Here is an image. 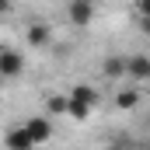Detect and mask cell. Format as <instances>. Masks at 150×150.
<instances>
[{
  "label": "cell",
  "instance_id": "obj_12",
  "mask_svg": "<svg viewBox=\"0 0 150 150\" xmlns=\"http://www.w3.org/2000/svg\"><path fill=\"white\" fill-rule=\"evenodd\" d=\"M136 18L140 21H150V0H136Z\"/></svg>",
  "mask_w": 150,
  "mask_h": 150
},
{
  "label": "cell",
  "instance_id": "obj_2",
  "mask_svg": "<svg viewBox=\"0 0 150 150\" xmlns=\"http://www.w3.org/2000/svg\"><path fill=\"white\" fill-rule=\"evenodd\" d=\"M25 74V56L18 49H0V80H18Z\"/></svg>",
  "mask_w": 150,
  "mask_h": 150
},
{
  "label": "cell",
  "instance_id": "obj_6",
  "mask_svg": "<svg viewBox=\"0 0 150 150\" xmlns=\"http://www.w3.org/2000/svg\"><path fill=\"white\" fill-rule=\"evenodd\" d=\"M70 98H74V101H80L84 108H91V112H94V108H98V101H101V94H98V87H91V84H84V80L70 87Z\"/></svg>",
  "mask_w": 150,
  "mask_h": 150
},
{
  "label": "cell",
  "instance_id": "obj_3",
  "mask_svg": "<svg viewBox=\"0 0 150 150\" xmlns=\"http://www.w3.org/2000/svg\"><path fill=\"white\" fill-rule=\"evenodd\" d=\"M94 14H98L94 0H70V4H67V21L77 25V28L91 25V21H94Z\"/></svg>",
  "mask_w": 150,
  "mask_h": 150
},
{
  "label": "cell",
  "instance_id": "obj_15",
  "mask_svg": "<svg viewBox=\"0 0 150 150\" xmlns=\"http://www.w3.org/2000/svg\"><path fill=\"white\" fill-rule=\"evenodd\" d=\"M143 150H150V140H147V143H143Z\"/></svg>",
  "mask_w": 150,
  "mask_h": 150
},
{
  "label": "cell",
  "instance_id": "obj_8",
  "mask_svg": "<svg viewBox=\"0 0 150 150\" xmlns=\"http://www.w3.org/2000/svg\"><path fill=\"white\" fill-rule=\"evenodd\" d=\"M126 70H129V56H119V52L105 56V63H101V74L108 77V80H122Z\"/></svg>",
  "mask_w": 150,
  "mask_h": 150
},
{
  "label": "cell",
  "instance_id": "obj_7",
  "mask_svg": "<svg viewBox=\"0 0 150 150\" xmlns=\"http://www.w3.org/2000/svg\"><path fill=\"white\" fill-rule=\"evenodd\" d=\"M4 147L7 150H35V143H32V136L25 133V126H11V129L4 133Z\"/></svg>",
  "mask_w": 150,
  "mask_h": 150
},
{
  "label": "cell",
  "instance_id": "obj_1",
  "mask_svg": "<svg viewBox=\"0 0 150 150\" xmlns=\"http://www.w3.org/2000/svg\"><path fill=\"white\" fill-rule=\"evenodd\" d=\"M21 126H25V133L32 136V143H35V147H42V143H49V140H52V119H49L45 112L25 119Z\"/></svg>",
  "mask_w": 150,
  "mask_h": 150
},
{
  "label": "cell",
  "instance_id": "obj_11",
  "mask_svg": "<svg viewBox=\"0 0 150 150\" xmlns=\"http://www.w3.org/2000/svg\"><path fill=\"white\" fill-rule=\"evenodd\" d=\"M67 115H70V119H77V122H84V119L91 115V108H84L80 101H74V98L67 94Z\"/></svg>",
  "mask_w": 150,
  "mask_h": 150
},
{
  "label": "cell",
  "instance_id": "obj_14",
  "mask_svg": "<svg viewBox=\"0 0 150 150\" xmlns=\"http://www.w3.org/2000/svg\"><path fill=\"white\" fill-rule=\"evenodd\" d=\"M0 14H11V4H4V0H0Z\"/></svg>",
  "mask_w": 150,
  "mask_h": 150
},
{
  "label": "cell",
  "instance_id": "obj_5",
  "mask_svg": "<svg viewBox=\"0 0 150 150\" xmlns=\"http://www.w3.org/2000/svg\"><path fill=\"white\" fill-rule=\"evenodd\" d=\"M25 38H28L32 49H45V45L52 42V28H49V21H32L28 32H25Z\"/></svg>",
  "mask_w": 150,
  "mask_h": 150
},
{
  "label": "cell",
  "instance_id": "obj_13",
  "mask_svg": "<svg viewBox=\"0 0 150 150\" xmlns=\"http://www.w3.org/2000/svg\"><path fill=\"white\" fill-rule=\"evenodd\" d=\"M140 32H143V35H150V21H140Z\"/></svg>",
  "mask_w": 150,
  "mask_h": 150
},
{
  "label": "cell",
  "instance_id": "obj_10",
  "mask_svg": "<svg viewBox=\"0 0 150 150\" xmlns=\"http://www.w3.org/2000/svg\"><path fill=\"white\" fill-rule=\"evenodd\" d=\"M45 115L52 119V115H67V94H52L49 101H45Z\"/></svg>",
  "mask_w": 150,
  "mask_h": 150
},
{
  "label": "cell",
  "instance_id": "obj_4",
  "mask_svg": "<svg viewBox=\"0 0 150 150\" xmlns=\"http://www.w3.org/2000/svg\"><path fill=\"white\" fill-rule=\"evenodd\" d=\"M126 77H129L133 84H150V56L147 52H133V56H129Z\"/></svg>",
  "mask_w": 150,
  "mask_h": 150
},
{
  "label": "cell",
  "instance_id": "obj_9",
  "mask_svg": "<svg viewBox=\"0 0 150 150\" xmlns=\"http://www.w3.org/2000/svg\"><path fill=\"white\" fill-rule=\"evenodd\" d=\"M136 101H140V91H136V87H122V91L115 94V108H119V112L136 108Z\"/></svg>",
  "mask_w": 150,
  "mask_h": 150
},
{
  "label": "cell",
  "instance_id": "obj_16",
  "mask_svg": "<svg viewBox=\"0 0 150 150\" xmlns=\"http://www.w3.org/2000/svg\"><path fill=\"white\" fill-rule=\"evenodd\" d=\"M0 84H4V80H0Z\"/></svg>",
  "mask_w": 150,
  "mask_h": 150
}]
</instances>
